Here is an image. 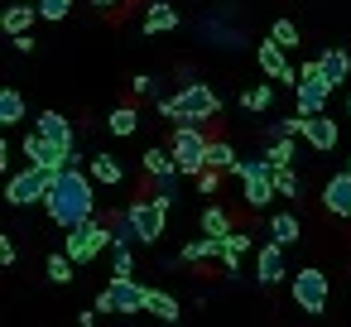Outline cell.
I'll use <instances>...</instances> for the list:
<instances>
[{
	"mask_svg": "<svg viewBox=\"0 0 351 327\" xmlns=\"http://www.w3.org/2000/svg\"><path fill=\"white\" fill-rule=\"evenodd\" d=\"M44 212H49V221L63 226V231L92 221V217H97V183H92V173H82V169H63V173L53 178V193H49Z\"/></svg>",
	"mask_w": 351,
	"mask_h": 327,
	"instance_id": "cell-1",
	"label": "cell"
},
{
	"mask_svg": "<svg viewBox=\"0 0 351 327\" xmlns=\"http://www.w3.org/2000/svg\"><path fill=\"white\" fill-rule=\"evenodd\" d=\"M217 111H221V97H217L207 82H183V92H173V97L159 101V116L173 121V125H202V121H212Z\"/></svg>",
	"mask_w": 351,
	"mask_h": 327,
	"instance_id": "cell-2",
	"label": "cell"
},
{
	"mask_svg": "<svg viewBox=\"0 0 351 327\" xmlns=\"http://www.w3.org/2000/svg\"><path fill=\"white\" fill-rule=\"evenodd\" d=\"M332 92H337V87L327 82L322 63H317V58H308V63L298 68V87H293V116H303V121L327 116V97H332Z\"/></svg>",
	"mask_w": 351,
	"mask_h": 327,
	"instance_id": "cell-3",
	"label": "cell"
},
{
	"mask_svg": "<svg viewBox=\"0 0 351 327\" xmlns=\"http://www.w3.org/2000/svg\"><path fill=\"white\" fill-rule=\"evenodd\" d=\"M111 241H116V226H106L101 217H92V221H82V226H73L63 236V255L73 265H92L101 250H111Z\"/></svg>",
	"mask_w": 351,
	"mask_h": 327,
	"instance_id": "cell-4",
	"label": "cell"
},
{
	"mask_svg": "<svg viewBox=\"0 0 351 327\" xmlns=\"http://www.w3.org/2000/svg\"><path fill=\"white\" fill-rule=\"evenodd\" d=\"M169 149H173V164H178L183 178H202V173H207V149H212V140L202 135V125H178L173 140H169Z\"/></svg>",
	"mask_w": 351,
	"mask_h": 327,
	"instance_id": "cell-5",
	"label": "cell"
},
{
	"mask_svg": "<svg viewBox=\"0 0 351 327\" xmlns=\"http://www.w3.org/2000/svg\"><path fill=\"white\" fill-rule=\"evenodd\" d=\"M125 221H130V231H135L140 245H159V236L169 231V207L159 197H140V202L125 207Z\"/></svg>",
	"mask_w": 351,
	"mask_h": 327,
	"instance_id": "cell-6",
	"label": "cell"
},
{
	"mask_svg": "<svg viewBox=\"0 0 351 327\" xmlns=\"http://www.w3.org/2000/svg\"><path fill=\"white\" fill-rule=\"evenodd\" d=\"M241 188H245V207H255V212H265L269 207V197H279L274 193V164L260 154V159H241Z\"/></svg>",
	"mask_w": 351,
	"mask_h": 327,
	"instance_id": "cell-7",
	"label": "cell"
},
{
	"mask_svg": "<svg viewBox=\"0 0 351 327\" xmlns=\"http://www.w3.org/2000/svg\"><path fill=\"white\" fill-rule=\"evenodd\" d=\"M53 178H58V173H44V169L10 173V183H5V202H10V207H34V202H49Z\"/></svg>",
	"mask_w": 351,
	"mask_h": 327,
	"instance_id": "cell-8",
	"label": "cell"
},
{
	"mask_svg": "<svg viewBox=\"0 0 351 327\" xmlns=\"http://www.w3.org/2000/svg\"><path fill=\"white\" fill-rule=\"evenodd\" d=\"M293 303H298L308 317H322V313H327V274L313 269V265H303V269L293 274Z\"/></svg>",
	"mask_w": 351,
	"mask_h": 327,
	"instance_id": "cell-9",
	"label": "cell"
},
{
	"mask_svg": "<svg viewBox=\"0 0 351 327\" xmlns=\"http://www.w3.org/2000/svg\"><path fill=\"white\" fill-rule=\"evenodd\" d=\"M255 63H260V73H265V82H284V87H298V68L289 63V53L265 34L260 44H255Z\"/></svg>",
	"mask_w": 351,
	"mask_h": 327,
	"instance_id": "cell-10",
	"label": "cell"
},
{
	"mask_svg": "<svg viewBox=\"0 0 351 327\" xmlns=\"http://www.w3.org/2000/svg\"><path fill=\"white\" fill-rule=\"evenodd\" d=\"M20 149H25V159H29V169H44V173H63L68 164H73V154H63L58 145H49L39 130H29L25 140H20Z\"/></svg>",
	"mask_w": 351,
	"mask_h": 327,
	"instance_id": "cell-11",
	"label": "cell"
},
{
	"mask_svg": "<svg viewBox=\"0 0 351 327\" xmlns=\"http://www.w3.org/2000/svg\"><path fill=\"white\" fill-rule=\"evenodd\" d=\"M106 298H111V313H149V289L140 279H111Z\"/></svg>",
	"mask_w": 351,
	"mask_h": 327,
	"instance_id": "cell-12",
	"label": "cell"
},
{
	"mask_svg": "<svg viewBox=\"0 0 351 327\" xmlns=\"http://www.w3.org/2000/svg\"><path fill=\"white\" fill-rule=\"evenodd\" d=\"M34 130H39V135H44L49 145H58L63 154H73V149H77V135H73V121H68L63 111H39V116H34Z\"/></svg>",
	"mask_w": 351,
	"mask_h": 327,
	"instance_id": "cell-13",
	"label": "cell"
},
{
	"mask_svg": "<svg viewBox=\"0 0 351 327\" xmlns=\"http://www.w3.org/2000/svg\"><path fill=\"white\" fill-rule=\"evenodd\" d=\"M140 169H145L154 183H173V178H178V164H173V149H169V145H149V149L140 154Z\"/></svg>",
	"mask_w": 351,
	"mask_h": 327,
	"instance_id": "cell-14",
	"label": "cell"
},
{
	"mask_svg": "<svg viewBox=\"0 0 351 327\" xmlns=\"http://www.w3.org/2000/svg\"><path fill=\"white\" fill-rule=\"evenodd\" d=\"M284 279V245H260V255H255V284L260 289H274Z\"/></svg>",
	"mask_w": 351,
	"mask_h": 327,
	"instance_id": "cell-15",
	"label": "cell"
},
{
	"mask_svg": "<svg viewBox=\"0 0 351 327\" xmlns=\"http://www.w3.org/2000/svg\"><path fill=\"white\" fill-rule=\"evenodd\" d=\"M322 207H327L332 217H351V173H346V169L322 183Z\"/></svg>",
	"mask_w": 351,
	"mask_h": 327,
	"instance_id": "cell-16",
	"label": "cell"
},
{
	"mask_svg": "<svg viewBox=\"0 0 351 327\" xmlns=\"http://www.w3.org/2000/svg\"><path fill=\"white\" fill-rule=\"evenodd\" d=\"M178 29H183V15L169 0H149L145 5V34H178Z\"/></svg>",
	"mask_w": 351,
	"mask_h": 327,
	"instance_id": "cell-17",
	"label": "cell"
},
{
	"mask_svg": "<svg viewBox=\"0 0 351 327\" xmlns=\"http://www.w3.org/2000/svg\"><path fill=\"white\" fill-rule=\"evenodd\" d=\"M87 173H92V183H106V188H121L125 183V164L116 154H92L87 159Z\"/></svg>",
	"mask_w": 351,
	"mask_h": 327,
	"instance_id": "cell-18",
	"label": "cell"
},
{
	"mask_svg": "<svg viewBox=\"0 0 351 327\" xmlns=\"http://www.w3.org/2000/svg\"><path fill=\"white\" fill-rule=\"evenodd\" d=\"M34 20H39V5H5V10H0V29H5L10 39L29 34V29H34Z\"/></svg>",
	"mask_w": 351,
	"mask_h": 327,
	"instance_id": "cell-19",
	"label": "cell"
},
{
	"mask_svg": "<svg viewBox=\"0 0 351 327\" xmlns=\"http://www.w3.org/2000/svg\"><path fill=\"white\" fill-rule=\"evenodd\" d=\"M303 140H308L313 149H322V154H327V149H337L341 130H337V121H332V116H313V121H308V130H303Z\"/></svg>",
	"mask_w": 351,
	"mask_h": 327,
	"instance_id": "cell-20",
	"label": "cell"
},
{
	"mask_svg": "<svg viewBox=\"0 0 351 327\" xmlns=\"http://www.w3.org/2000/svg\"><path fill=\"white\" fill-rule=\"evenodd\" d=\"M317 63H322V73H327V82H332V87H341V82L351 77V53H346L341 44L322 49V53H317Z\"/></svg>",
	"mask_w": 351,
	"mask_h": 327,
	"instance_id": "cell-21",
	"label": "cell"
},
{
	"mask_svg": "<svg viewBox=\"0 0 351 327\" xmlns=\"http://www.w3.org/2000/svg\"><path fill=\"white\" fill-rule=\"evenodd\" d=\"M298 236H303V226H298L293 212H274V217H269V241H274V245H293Z\"/></svg>",
	"mask_w": 351,
	"mask_h": 327,
	"instance_id": "cell-22",
	"label": "cell"
},
{
	"mask_svg": "<svg viewBox=\"0 0 351 327\" xmlns=\"http://www.w3.org/2000/svg\"><path fill=\"white\" fill-rule=\"evenodd\" d=\"M207 169H212V173H236V169H241L231 140H212V149H207Z\"/></svg>",
	"mask_w": 351,
	"mask_h": 327,
	"instance_id": "cell-23",
	"label": "cell"
},
{
	"mask_svg": "<svg viewBox=\"0 0 351 327\" xmlns=\"http://www.w3.org/2000/svg\"><path fill=\"white\" fill-rule=\"evenodd\" d=\"M197 226H202V236H212V241H226V236H236V226H231V217H226L221 207H207V212L197 217Z\"/></svg>",
	"mask_w": 351,
	"mask_h": 327,
	"instance_id": "cell-24",
	"label": "cell"
},
{
	"mask_svg": "<svg viewBox=\"0 0 351 327\" xmlns=\"http://www.w3.org/2000/svg\"><path fill=\"white\" fill-rule=\"evenodd\" d=\"M25 97H20V87H5V92H0V125H20L25 121Z\"/></svg>",
	"mask_w": 351,
	"mask_h": 327,
	"instance_id": "cell-25",
	"label": "cell"
},
{
	"mask_svg": "<svg viewBox=\"0 0 351 327\" xmlns=\"http://www.w3.org/2000/svg\"><path fill=\"white\" fill-rule=\"evenodd\" d=\"M274 101H279V87H274V82H255V87L241 97L245 111H274Z\"/></svg>",
	"mask_w": 351,
	"mask_h": 327,
	"instance_id": "cell-26",
	"label": "cell"
},
{
	"mask_svg": "<svg viewBox=\"0 0 351 327\" xmlns=\"http://www.w3.org/2000/svg\"><path fill=\"white\" fill-rule=\"evenodd\" d=\"M221 245H226V241L197 236V241H188V245H183V260H188V265H202V260H221Z\"/></svg>",
	"mask_w": 351,
	"mask_h": 327,
	"instance_id": "cell-27",
	"label": "cell"
},
{
	"mask_svg": "<svg viewBox=\"0 0 351 327\" xmlns=\"http://www.w3.org/2000/svg\"><path fill=\"white\" fill-rule=\"evenodd\" d=\"M250 245H255V236H245V231L226 236V245H221V265H226V274L241 269V250H250Z\"/></svg>",
	"mask_w": 351,
	"mask_h": 327,
	"instance_id": "cell-28",
	"label": "cell"
},
{
	"mask_svg": "<svg viewBox=\"0 0 351 327\" xmlns=\"http://www.w3.org/2000/svg\"><path fill=\"white\" fill-rule=\"evenodd\" d=\"M44 274H49V284H73V279H77V265H73L63 250H53V255L44 260Z\"/></svg>",
	"mask_w": 351,
	"mask_h": 327,
	"instance_id": "cell-29",
	"label": "cell"
},
{
	"mask_svg": "<svg viewBox=\"0 0 351 327\" xmlns=\"http://www.w3.org/2000/svg\"><path fill=\"white\" fill-rule=\"evenodd\" d=\"M149 313H154L159 322H169V327H173L183 308H178V298H173V293H164V289H149Z\"/></svg>",
	"mask_w": 351,
	"mask_h": 327,
	"instance_id": "cell-30",
	"label": "cell"
},
{
	"mask_svg": "<svg viewBox=\"0 0 351 327\" xmlns=\"http://www.w3.org/2000/svg\"><path fill=\"white\" fill-rule=\"evenodd\" d=\"M106 125H111V135H135V130H140V111H135V106H116V111L106 116Z\"/></svg>",
	"mask_w": 351,
	"mask_h": 327,
	"instance_id": "cell-31",
	"label": "cell"
},
{
	"mask_svg": "<svg viewBox=\"0 0 351 327\" xmlns=\"http://www.w3.org/2000/svg\"><path fill=\"white\" fill-rule=\"evenodd\" d=\"M303 130H308L303 116H274V121H269V140H298Z\"/></svg>",
	"mask_w": 351,
	"mask_h": 327,
	"instance_id": "cell-32",
	"label": "cell"
},
{
	"mask_svg": "<svg viewBox=\"0 0 351 327\" xmlns=\"http://www.w3.org/2000/svg\"><path fill=\"white\" fill-rule=\"evenodd\" d=\"M269 39H274V44L284 49V53L303 44V34H298V25H293V20H274V25H269Z\"/></svg>",
	"mask_w": 351,
	"mask_h": 327,
	"instance_id": "cell-33",
	"label": "cell"
},
{
	"mask_svg": "<svg viewBox=\"0 0 351 327\" xmlns=\"http://www.w3.org/2000/svg\"><path fill=\"white\" fill-rule=\"evenodd\" d=\"M111 279H135V255H130V245H111Z\"/></svg>",
	"mask_w": 351,
	"mask_h": 327,
	"instance_id": "cell-34",
	"label": "cell"
},
{
	"mask_svg": "<svg viewBox=\"0 0 351 327\" xmlns=\"http://www.w3.org/2000/svg\"><path fill=\"white\" fill-rule=\"evenodd\" d=\"M265 159H269L274 169H293V140H269V145H265Z\"/></svg>",
	"mask_w": 351,
	"mask_h": 327,
	"instance_id": "cell-35",
	"label": "cell"
},
{
	"mask_svg": "<svg viewBox=\"0 0 351 327\" xmlns=\"http://www.w3.org/2000/svg\"><path fill=\"white\" fill-rule=\"evenodd\" d=\"M73 5H77V0H39V20L58 25V20H68V15H73Z\"/></svg>",
	"mask_w": 351,
	"mask_h": 327,
	"instance_id": "cell-36",
	"label": "cell"
},
{
	"mask_svg": "<svg viewBox=\"0 0 351 327\" xmlns=\"http://www.w3.org/2000/svg\"><path fill=\"white\" fill-rule=\"evenodd\" d=\"M274 193L279 197H298V173L293 169H274Z\"/></svg>",
	"mask_w": 351,
	"mask_h": 327,
	"instance_id": "cell-37",
	"label": "cell"
},
{
	"mask_svg": "<svg viewBox=\"0 0 351 327\" xmlns=\"http://www.w3.org/2000/svg\"><path fill=\"white\" fill-rule=\"evenodd\" d=\"M154 87H159V82H154L149 73H135V77H130V92H135V97H154Z\"/></svg>",
	"mask_w": 351,
	"mask_h": 327,
	"instance_id": "cell-38",
	"label": "cell"
},
{
	"mask_svg": "<svg viewBox=\"0 0 351 327\" xmlns=\"http://www.w3.org/2000/svg\"><path fill=\"white\" fill-rule=\"evenodd\" d=\"M217 178H221V173H212V169H207L202 178H193V188H197V193H217Z\"/></svg>",
	"mask_w": 351,
	"mask_h": 327,
	"instance_id": "cell-39",
	"label": "cell"
},
{
	"mask_svg": "<svg viewBox=\"0 0 351 327\" xmlns=\"http://www.w3.org/2000/svg\"><path fill=\"white\" fill-rule=\"evenodd\" d=\"M10 44H15V53H34V49H39L34 34H20V39H10Z\"/></svg>",
	"mask_w": 351,
	"mask_h": 327,
	"instance_id": "cell-40",
	"label": "cell"
},
{
	"mask_svg": "<svg viewBox=\"0 0 351 327\" xmlns=\"http://www.w3.org/2000/svg\"><path fill=\"white\" fill-rule=\"evenodd\" d=\"M0 265H15V241L0 236Z\"/></svg>",
	"mask_w": 351,
	"mask_h": 327,
	"instance_id": "cell-41",
	"label": "cell"
},
{
	"mask_svg": "<svg viewBox=\"0 0 351 327\" xmlns=\"http://www.w3.org/2000/svg\"><path fill=\"white\" fill-rule=\"evenodd\" d=\"M87 5H97V10H116L121 0H87Z\"/></svg>",
	"mask_w": 351,
	"mask_h": 327,
	"instance_id": "cell-42",
	"label": "cell"
},
{
	"mask_svg": "<svg viewBox=\"0 0 351 327\" xmlns=\"http://www.w3.org/2000/svg\"><path fill=\"white\" fill-rule=\"evenodd\" d=\"M10 5H39V0H10Z\"/></svg>",
	"mask_w": 351,
	"mask_h": 327,
	"instance_id": "cell-43",
	"label": "cell"
},
{
	"mask_svg": "<svg viewBox=\"0 0 351 327\" xmlns=\"http://www.w3.org/2000/svg\"><path fill=\"white\" fill-rule=\"evenodd\" d=\"M346 116H351V97H346Z\"/></svg>",
	"mask_w": 351,
	"mask_h": 327,
	"instance_id": "cell-44",
	"label": "cell"
},
{
	"mask_svg": "<svg viewBox=\"0 0 351 327\" xmlns=\"http://www.w3.org/2000/svg\"><path fill=\"white\" fill-rule=\"evenodd\" d=\"M346 173H351V159H346Z\"/></svg>",
	"mask_w": 351,
	"mask_h": 327,
	"instance_id": "cell-45",
	"label": "cell"
}]
</instances>
